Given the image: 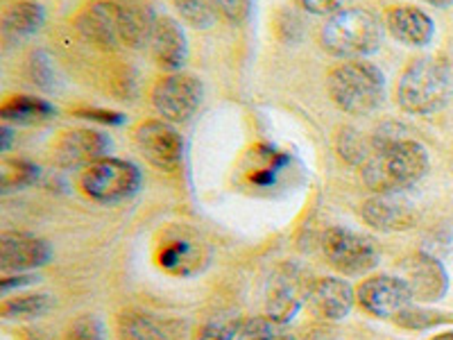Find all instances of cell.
<instances>
[{"mask_svg": "<svg viewBox=\"0 0 453 340\" xmlns=\"http://www.w3.org/2000/svg\"><path fill=\"white\" fill-rule=\"evenodd\" d=\"M431 340H453V331H444V334H438V336H433Z\"/></svg>", "mask_w": 453, "mask_h": 340, "instance_id": "74e56055", "label": "cell"}, {"mask_svg": "<svg viewBox=\"0 0 453 340\" xmlns=\"http://www.w3.org/2000/svg\"><path fill=\"white\" fill-rule=\"evenodd\" d=\"M453 96V71L438 57L412 59L396 84V103L403 112L428 116L447 107Z\"/></svg>", "mask_w": 453, "mask_h": 340, "instance_id": "7a4b0ae2", "label": "cell"}, {"mask_svg": "<svg viewBox=\"0 0 453 340\" xmlns=\"http://www.w3.org/2000/svg\"><path fill=\"white\" fill-rule=\"evenodd\" d=\"M238 331H242L238 320H211V322H206L204 327H200V331L196 334V340H234Z\"/></svg>", "mask_w": 453, "mask_h": 340, "instance_id": "f1b7e54d", "label": "cell"}, {"mask_svg": "<svg viewBox=\"0 0 453 340\" xmlns=\"http://www.w3.org/2000/svg\"><path fill=\"white\" fill-rule=\"evenodd\" d=\"M0 136H3V150L7 152V150H10V143H12V129L3 128V135H0Z\"/></svg>", "mask_w": 453, "mask_h": 340, "instance_id": "d590c367", "label": "cell"}, {"mask_svg": "<svg viewBox=\"0 0 453 340\" xmlns=\"http://www.w3.org/2000/svg\"><path fill=\"white\" fill-rule=\"evenodd\" d=\"M254 340H295V338L288 334H277V331H270V334H263Z\"/></svg>", "mask_w": 453, "mask_h": 340, "instance_id": "e575fe53", "label": "cell"}, {"mask_svg": "<svg viewBox=\"0 0 453 340\" xmlns=\"http://www.w3.org/2000/svg\"><path fill=\"white\" fill-rule=\"evenodd\" d=\"M157 21L159 19L150 5H145L141 0H123V19H120L123 46L134 48V50L148 46Z\"/></svg>", "mask_w": 453, "mask_h": 340, "instance_id": "ffe728a7", "label": "cell"}, {"mask_svg": "<svg viewBox=\"0 0 453 340\" xmlns=\"http://www.w3.org/2000/svg\"><path fill=\"white\" fill-rule=\"evenodd\" d=\"M363 168V180L374 193H402L428 173V152L412 139L372 136V155Z\"/></svg>", "mask_w": 453, "mask_h": 340, "instance_id": "6da1fadb", "label": "cell"}, {"mask_svg": "<svg viewBox=\"0 0 453 340\" xmlns=\"http://www.w3.org/2000/svg\"><path fill=\"white\" fill-rule=\"evenodd\" d=\"M424 3H428V5H433V7H440V10L453 5V0H424Z\"/></svg>", "mask_w": 453, "mask_h": 340, "instance_id": "8d00e7d4", "label": "cell"}, {"mask_svg": "<svg viewBox=\"0 0 453 340\" xmlns=\"http://www.w3.org/2000/svg\"><path fill=\"white\" fill-rule=\"evenodd\" d=\"M319 43L331 57H338L345 62L365 59L381 48L383 26L370 10L351 7V10L331 16L322 26Z\"/></svg>", "mask_w": 453, "mask_h": 340, "instance_id": "277c9868", "label": "cell"}, {"mask_svg": "<svg viewBox=\"0 0 453 340\" xmlns=\"http://www.w3.org/2000/svg\"><path fill=\"white\" fill-rule=\"evenodd\" d=\"M363 218L379 232H403L418 220V213L402 193H376L363 205Z\"/></svg>", "mask_w": 453, "mask_h": 340, "instance_id": "9a60e30c", "label": "cell"}, {"mask_svg": "<svg viewBox=\"0 0 453 340\" xmlns=\"http://www.w3.org/2000/svg\"><path fill=\"white\" fill-rule=\"evenodd\" d=\"M78 116L80 119L100 120V123H107V125H120L125 120L123 113L103 112V109H84V112H78Z\"/></svg>", "mask_w": 453, "mask_h": 340, "instance_id": "d6a6232c", "label": "cell"}, {"mask_svg": "<svg viewBox=\"0 0 453 340\" xmlns=\"http://www.w3.org/2000/svg\"><path fill=\"white\" fill-rule=\"evenodd\" d=\"M39 177V168L30 161L23 159H5L0 166V180H3V191L21 189V186L32 184Z\"/></svg>", "mask_w": 453, "mask_h": 340, "instance_id": "484cf974", "label": "cell"}, {"mask_svg": "<svg viewBox=\"0 0 453 340\" xmlns=\"http://www.w3.org/2000/svg\"><path fill=\"white\" fill-rule=\"evenodd\" d=\"M309 14L315 16H335L340 12H345V5L349 0H299Z\"/></svg>", "mask_w": 453, "mask_h": 340, "instance_id": "1f68e13d", "label": "cell"}, {"mask_svg": "<svg viewBox=\"0 0 453 340\" xmlns=\"http://www.w3.org/2000/svg\"><path fill=\"white\" fill-rule=\"evenodd\" d=\"M386 27L403 46H428L435 36V23L431 16L412 5H399L388 10Z\"/></svg>", "mask_w": 453, "mask_h": 340, "instance_id": "e0dca14e", "label": "cell"}, {"mask_svg": "<svg viewBox=\"0 0 453 340\" xmlns=\"http://www.w3.org/2000/svg\"><path fill=\"white\" fill-rule=\"evenodd\" d=\"M399 277L408 283L412 298L419 302H438L449 290V274L442 261L426 252H415L403 259Z\"/></svg>", "mask_w": 453, "mask_h": 340, "instance_id": "8fae6325", "label": "cell"}, {"mask_svg": "<svg viewBox=\"0 0 453 340\" xmlns=\"http://www.w3.org/2000/svg\"><path fill=\"white\" fill-rule=\"evenodd\" d=\"M136 148L155 168L175 173L184 161V139L168 120H145L136 128Z\"/></svg>", "mask_w": 453, "mask_h": 340, "instance_id": "ba28073f", "label": "cell"}, {"mask_svg": "<svg viewBox=\"0 0 453 340\" xmlns=\"http://www.w3.org/2000/svg\"><path fill=\"white\" fill-rule=\"evenodd\" d=\"M204 100V84L193 73H170L152 89V104L168 123H186Z\"/></svg>", "mask_w": 453, "mask_h": 340, "instance_id": "52a82bcc", "label": "cell"}, {"mask_svg": "<svg viewBox=\"0 0 453 340\" xmlns=\"http://www.w3.org/2000/svg\"><path fill=\"white\" fill-rule=\"evenodd\" d=\"M395 322L399 327H403V329L426 331V329H433V327L453 322V313H444V311H433V309H426V306L411 305L406 311H402V313L396 315Z\"/></svg>", "mask_w": 453, "mask_h": 340, "instance_id": "603a6c76", "label": "cell"}, {"mask_svg": "<svg viewBox=\"0 0 453 340\" xmlns=\"http://www.w3.org/2000/svg\"><path fill=\"white\" fill-rule=\"evenodd\" d=\"M120 340H168L155 320L148 315H125L123 325H120Z\"/></svg>", "mask_w": 453, "mask_h": 340, "instance_id": "d4e9b609", "label": "cell"}, {"mask_svg": "<svg viewBox=\"0 0 453 340\" xmlns=\"http://www.w3.org/2000/svg\"><path fill=\"white\" fill-rule=\"evenodd\" d=\"M57 109L48 100L35 98V96H12L0 107V119L7 120V123L21 125L43 123V120L52 119Z\"/></svg>", "mask_w": 453, "mask_h": 340, "instance_id": "7402d4cb", "label": "cell"}, {"mask_svg": "<svg viewBox=\"0 0 453 340\" xmlns=\"http://www.w3.org/2000/svg\"><path fill=\"white\" fill-rule=\"evenodd\" d=\"M68 340H103V325L98 318L87 315V318L78 320L68 331Z\"/></svg>", "mask_w": 453, "mask_h": 340, "instance_id": "4dcf8cb0", "label": "cell"}, {"mask_svg": "<svg viewBox=\"0 0 453 340\" xmlns=\"http://www.w3.org/2000/svg\"><path fill=\"white\" fill-rule=\"evenodd\" d=\"M309 289V286H306ZM306 289H297V279L281 277L273 283L265 305V318L273 320L274 325H286L299 313L306 299Z\"/></svg>", "mask_w": 453, "mask_h": 340, "instance_id": "44dd1931", "label": "cell"}, {"mask_svg": "<svg viewBox=\"0 0 453 340\" xmlns=\"http://www.w3.org/2000/svg\"><path fill=\"white\" fill-rule=\"evenodd\" d=\"M111 150V141L98 129H73L55 145V161L62 168H88L104 159Z\"/></svg>", "mask_w": 453, "mask_h": 340, "instance_id": "4fadbf2b", "label": "cell"}, {"mask_svg": "<svg viewBox=\"0 0 453 340\" xmlns=\"http://www.w3.org/2000/svg\"><path fill=\"white\" fill-rule=\"evenodd\" d=\"M218 14L232 23H242L252 12V0H213Z\"/></svg>", "mask_w": 453, "mask_h": 340, "instance_id": "f546056e", "label": "cell"}, {"mask_svg": "<svg viewBox=\"0 0 453 340\" xmlns=\"http://www.w3.org/2000/svg\"><path fill=\"white\" fill-rule=\"evenodd\" d=\"M150 50L157 66L168 73H180L188 62V39L180 23L170 16L159 19L150 39Z\"/></svg>", "mask_w": 453, "mask_h": 340, "instance_id": "2e32d148", "label": "cell"}, {"mask_svg": "<svg viewBox=\"0 0 453 340\" xmlns=\"http://www.w3.org/2000/svg\"><path fill=\"white\" fill-rule=\"evenodd\" d=\"M50 306L48 295H23V298H10L3 302L0 313L3 318H35L42 315Z\"/></svg>", "mask_w": 453, "mask_h": 340, "instance_id": "4316f807", "label": "cell"}, {"mask_svg": "<svg viewBox=\"0 0 453 340\" xmlns=\"http://www.w3.org/2000/svg\"><path fill=\"white\" fill-rule=\"evenodd\" d=\"M35 274H16V277H5L0 279V290H3V295L10 293L12 289H21V286H30V283H35Z\"/></svg>", "mask_w": 453, "mask_h": 340, "instance_id": "836d02e7", "label": "cell"}, {"mask_svg": "<svg viewBox=\"0 0 453 340\" xmlns=\"http://www.w3.org/2000/svg\"><path fill=\"white\" fill-rule=\"evenodd\" d=\"M43 23H46V12L35 0H16L5 7L0 19L3 36L7 42H19V39L36 35Z\"/></svg>", "mask_w": 453, "mask_h": 340, "instance_id": "d6986e66", "label": "cell"}, {"mask_svg": "<svg viewBox=\"0 0 453 340\" xmlns=\"http://www.w3.org/2000/svg\"><path fill=\"white\" fill-rule=\"evenodd\" d=\"M27 75H30L32 82L39 89H43V91H50V89L55 87V71H52V62L50 57H48V52H32L30 62H27Z\"/></svg>", "mask_w": 453, "mask_h": 340, "instance_id": "83f0119b", "label": "cell"}, {"mask_svg": "<svg viewBox=\"0 0 453 340\" xmlns=\"http://www.w3.org/2000/svg\"><path fill=\"white\" fill-rule=\"evenodd\" d=\"M120 19H123V0H93L80 12L75 26L93 46L103 50H119L123 48Z\"/></svg>", "mask_w": 453, "mask_h": 340, "instance_id": "30bf717a", "label": "cell"}, {"mask_svg": "<svg viewBox=\"0 0 453 340\" xmlns=\"http://www.w3.org/2000/svg\"><path fill=\"white\" fill-rule=\"evenodd\" d=\"M52 259L50 243L27 232H5L0 236V268L10 273L43 268Z\"/></svg>", "mask_w": 453, "mask_h": 340, "instance_id": "7c38bea8", "label": "cell"}, {"mask_svg": "<svg viewBox=\"0 0 453 340\" xmlns=\"http://www.w3.org/2000/svg\"><path fill=\"white\" fill-rule=\"evenodd\" d=\"M326 89L340 112L349 116H367L386 100V75L372 62L351 59L329 73Z\"/></svg>", "mask_w": 453, "mask_h": 340, "instance_id": "3957f363", "label": "cell"}, {"mask_svg": "<svg viewBox=\"0 0 453 340\" xmlns=\"http://www.w3.org/2000/svg\"><path fill=\"white\" fill-rule=\"evenodd\" d=\"M356 299L365 313L374 318H392L412 305V293L408 283L395 274H374L356 289Z\"/></svg>", "mask_w": 453, "mask_h": 340, "instance_id": "9c48e42d", "label": "cell"}, {"mask_svg": "<svg viewBox=\"0 0 453 340\" xmlns=\"http://www.w3.org/2000/svg\"><path fill=\"white\" fill-rule=\"evenodd\" d=\"M306 302L319 318L345 320L358 299L354 286L347 279L318 277L306 289Z\"/></svg>", "mask_w": 453, "mask_h": 340, "instance_id": "5bb4252c", "label": "cell"}, {"mask_svg": "<svg viewBox=\"0 0 453 340\" xmlns=\"http://www.w3.org/2000/svg\"><path fill=\"white\" fill-rule=\"evenodd\" d=\"M173 3H175V10L180 12L181 19L191 27L206 30L216 23L218 10L213 0H173Z\"/></svg>", "mask_w": 453, "mask_h": 340, "instance_id": "cb8c5ba5", "label": "cell"}, {"mask_svg": "<svg viewBox=\"0 0 453 340\" xmlns=\"http://www.w3.org/2000/svg\"><path fill=\"white\" fill-rule=\"evenodd\" d=\"M159 266L170 274H188L200 273L202 261H204V245L196 236L188 234H175V236L165 238V243L159 250Z\"/></svg>", "mask_w": 453, "mask_h": 340, "instance_id": "ac0fdd59", "label": "cell"}, {"mask_svg": "<svg viewBox=\"0 0 453 340\" xmlns=\"http://www.w3.org/2000/svg\"><path fill=\"white\" fill-rule=\"evenodd\" d=\"M141 180L143 177H141L139 166L116 159V157H104L84 168L80 186L84 196L91 200L111 205V202H123L134 196L141 189Z\"/></svg>", "mask_w": 453, "mask_h": 340, "instance_id": "5b68a950", "label": "cell"}, {"mask_svg": "<svg viewBox=\"0 0 453 340\" xmlns=\"http://www.w3.org/2000/svg\"><path fill=\"white\" fill-rule=\"evenodd\" d=\"M326 261L347 277H363L379 266V250L370 236L345 227H331L322 238Z\"/></svg>", "mask_w": 453, "mask_h": 340, "instance_id": "8992f818", "label": "cell"}]
</instances>
